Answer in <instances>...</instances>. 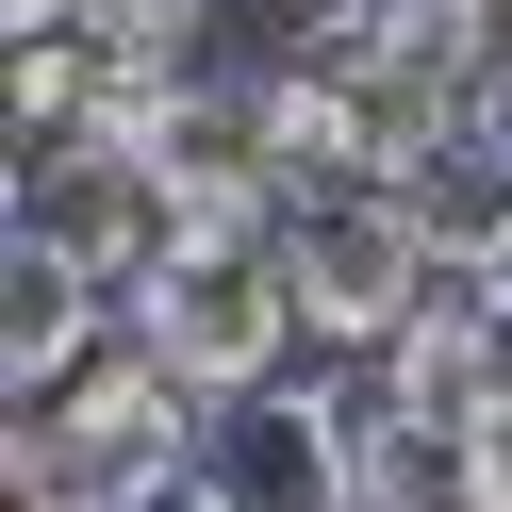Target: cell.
Returning a JSON list of instances; mask_svg holds the SVG:
<instances>
[{
	"label": "cell",
	"instance_id": "2",
	"mask_svg": "<svg viewBox=\"0 0 512 512\" xmlns=\"http://www.w3.org/2000/svg\"><path fill=\"white\" fill-rule=\"evenodd\" d=\"M446 281L430 248V199H380V182H314L298 215H281V298H298V331L331 347V364H380V347L413 331V298Z\"/></svg>",
	"mask_w": 512,
	"mask_h": 512
},
{
	"label": "cell",
	"instance_id": "5",
	"mask_svg": "<svg viewBox=\"0 0 512 512\" xmlns=\"http://www.w3.org/2000/svg\"><path fill=\"white\" fill-rule=\"evenodd\" d=\"M364 380H380V397H397L413 430L446 446V430H463V413H479V397H496V380H512V314L479 298V281H430V298H413V331L380 347Z\"/></svg>",
	"mask_w": 512,
	"mask_h": 512
},
{
	"label": "cell",
	"instance_id": "11",
	"mask_svg": "<svg viewBox=\"0 0 512 512\" xmlns=\"http://www.w3.org/2000/svg\"><path fill=\"white\" fill-rule=\"evenodd\" d=\"M430 512H446V496H430Z\"/></svg>",
	"mask_w": 512,
	"mask_h": 512
},
{
	"label": "cell",
	"instance_id": "10",
	"mask_svg": "<svg viewBox=\"0 0 512 512\" xmlns=\"http://www.w3.org/2000/svg\"><path fill=\"white\" fill-rule=\"evenodd\" d=\"M0 34H17V50H50V34H83V0H0Z\"/></svg>",
	"mask_w": 512,
	"mask_h": 512
},
{
	"label": "cell",
	"instance_id": "8",
	"mask_svg": "<svg viewBox=\"0 0 512 512\" xmlns=\"http://www.w3.org/2000/svg\"><path fill=\"white\" fill-rule=\"evenodd\" d=\"M446 512H512V380L446 430Z\"/></svg>",
	"mask_w": 512,
	"mask_h": 512
},
{
	"label": "cell",
	"instance_id": "1",
	"mask_svg": "<svg viewBox=\"0 0 512 512\" xmlns=\"http://www.w3.org/2000/svg\"><path fill=\"white\" fill-rule=\"evenodd\" d=\"M199 413H215L199 380H166L149 347H100L67 397H34L0 430V479H17V512H166L215 446Z\"/></svg>",
	"mask_w": 512,
	"mask_h": 512
},
{
	"label": "cell",
	"instance_id": "3",
	"mask_svg": "<svg viewBox=\"0 0 512 512\" xmlns=\"http://www.w3.org/2000/svg\"><path fill=\"white\" fill-rule=\"evenodd\" d=\"M116 331L149 347V364L166 380H199L215 413H248V397H281V380H298V298H281V248L265 265H215V248H166V265L133 281V298H116Z\"/></svg>",
	"mask_w": 512,
	"mask_h": 512
},
{
	"label": "cell",
	"instance_id": "7",
	"mask_svg": "<svg viewBox=\"0 0 512 512\" xmlns=\"http://www.w3.org/2000/svg\"><path fill=\"white\" fill-rule=\"evenodd\" d=\"M83 34H100L116 67H199V34H215V0H83Z\"/></svg>",
	"mask_w": 512,
	"mask_h": 512
},
{
	"label": "cell",
	"instance_id": "4",
	"mask_svg": "<svg viewBox=\"0 0 512 512\" xmlns=\"http://www.w3.org/2000/svg\"><path fill=\"white\" fill-rule=\"evenodd\" d=\"M17 248H34V265H67V281H116V298H133V281L166 265V166H149V149H116V133H50V149H17Z\"/></svg>",
	"mask_w": 512,
	"mask_h": 512
},
{
	"label": "cell",
	"instance_id": "9",
	"mask_svg": "<svg viewBox=\"0 0 512 512\" xmlns=\"http://www.w3.org/2000/svg\"><path fill=\"white\" fill-rule=\"evenodd\" d=\"M463 166H479V182H512V50L479 67V100H463Z\"/></svg>",
	"mask_w": 512,
	"mask_h": 512
},
{
	"label": "cell",
	"instance_id": "6",
	"mask_svg": "<svg viewBox=\"0 0 512 512\" xmlns=\"http://www.w3.org/2000/svg\"><path fill=\"white\" fill-rule=\"evenodd\" d=\"M100 331H116V281H67V265L17 248V298H0V397H17V413L67 397V380L100 364Z\"/></svg>",
	"mask_w": 512,
	"mask_h": 512
}]
</instances>
